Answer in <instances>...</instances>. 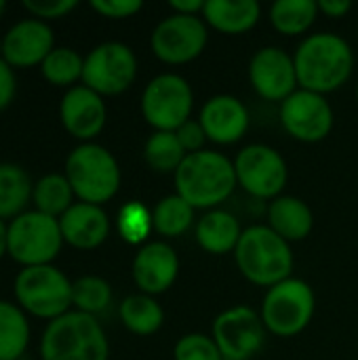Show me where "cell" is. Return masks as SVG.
<instances>
[{"instance_id": "1", "label": "cell", "mask_w": 358, "mask_h": 360, "mask_svg": "<svg viewBox=\"0 0 358 360\" xmlns=\"http://www.w3.org/2000/svg\"><path fill=\"white\" fill-rule=\"evenodd\" d=\"M300 89L325 95L342 89L354 70V51L340 34L319 32L306 36L293 53Z\"/></svg>"}, {"instance_id": "2", "label": "cell", "mask_w": 358, "mask_h": 360, "mask_svg": "<svg viewBox=\"0 0 358 360\" xmlns=\"http://www.w3.org/2000/svg\"><path fill=\"white\" fill-rule=\"evenodd\" d=\"M175 194H179L194 209L213 211L236 190L234 162L215 150L188 154L173 175Z\"/></svg>"}, {"instance_id": "3", "label": "cell", "mask_w": 358, "mask_h": 360, "mask_svg": "<svg viewBox=\"0 0 358 360\" xmlns=\"http://www.w3.org/2000/svg\"><path fill=\"white\" fill-rule=\"evenodd\" d=\"M234 262L249 283L266 289L291 278L295 264L291 245L268 224L243 230L234 251Z\"/></svg>"}, {"instance_id": "4", "label": "cell", "mask_w": 358, "mask_h": 360, "mask_svg": "<svg viewBox=\"0 0 358 360\" xmlns=\"http://www.w3.org/2000/svg\"><path fill=\"white\" fill-rule=\"evenodd\" d=\"M40 356L42 360H108L110 344L95 316L74 310L46 325Z\"/></svg>"}, {"instance_id": "5", "label": "cell", "mask_w": 358, "mask_h": 360, "mask_svg": "<svg viewBox=\"0 0 358 360\" xmlns=\"http://www.w3.org/2000/svg\"><path fill=\"white\" fill-rule=\"evenodd\" d=\"M80 202L97 205L112 200L120 190V167L114 154L99 143H80L65 160L63 173Z\"/></svg>"}, {"instance_id": "6", "label": "cell", "mask_w": 358, "mask_h": 360, "mask_svg": "<svg viewBox=\"0 0 358 360\" xmlns=\"http://www.w3.org/2000/svg\"><path fill=\"white\" fill-rule=\"evenodd\" d=\"M317 310V295L302 278H287L270 287L264 295L260 316L268 333L276 338H295L312 323Z\"/></svg>"}, {"instance_id": "7", "label": "cell", "mask_w": 358, "mask_h": 360, "mask_svg": "<svg viewBox=\"0 0 358 360\" xmlns=\"http://www.w3.org/2000/svg\"><path fill=\"white\" fill-rule=\"evenodd\" d=\"M15 297L21 310L51 323L70 312L72 283L51 264L23 268L15 278Z\"/></svg>"}, {"instance_id": "8", "label": "cell", "mask_w": 358, "mask_h": 360, "mask_svg": "<svg viewBox=\"0 0 358 360\" xmlns=\"http://www.w3.org/2000/svg\"><path fill=\"white\" fill-rule=\"evenodd\" d=\"M61 245L59 219L40 211H25L8 224V255L23 268L49 266Z\"/></svg>"}, {"instance_id": "9", "label": "cell", "mask_w": 358, "mask_h": 360, "mask_svg": "<svg viewBox=\"0 0 358 360\" xmlns=\"http://www.w3.org/2000/svg\"><path fill=\"white\" fill-rule=\"evenodd\" d=\"M194 91L179 74L154 76L141 93V116L154 131H177L192 118Z\"/></svg>"}, {"instance_id": "10", "label": "cell", "mask_w": 358, "mask_h": 360, "mask_svg": "<svg viewBox=\"0 0 358 360\" xmlns=\"http://www.w3.org/2000/svg\"><path fill=\"white\" fill-rule=\"evenodd\" d=\"M234 162L238 186L260 200H274L283 194L289 181V167L285 156L266 143L245 146Z\"/></svg>"}, {"instance_id": "11", "label": "cell", "mask_w": 358, "mask_h": 360, "mask_svg": "<svg viewBox=\"0 0 358 360\" xmlns=\"http://www.w3.org/2000/svg\"><path fill=\"white\" fill-rule=\"evenodd\" d=\"M137 78V55L124 42H101L84 57L82 84L101 97L120 95Z\"/></svg>"}, {"instance_id": "12", "label": "cell", "mask_w": 358, "mask_h": 360, "mask_svg": "<svg viewBox=\"0 0 358 360\" xmlns=\"http://www.w3.org/2000/svg\"><path fill=\"white\" fill-rule=\"evenodd\" d=\"M209 42V25L196 15L171 13L150 36V46L156 59L169 65H184L200 57Z\"/></svg>"}, {"instance_id": "13", "label": "cell", "mask_w": 358, "mask_h": 360, "mask_svg": "<svg viewBox=\"0 0 358 360\" xmlns=\"http://www.w3.org/2000/svg\"><path fill=\"white\" fill-rule=\"evenodd\" d=\"M268 329L257 310L232 306L215 316L211 338L224 360H253L266 344Z\"/></svg>"}, {"instance_id": "14", "label": "cell", "mask_w": 358, "mask_h": 360, "mask_svg": "<svg viewBox=\"0 0 358 360\" xmlns=\"http://www.w3.org/2000/svg\"><path fill=\"white\" fill-rule=\"evenodd\" d=\"M283 129L302 143H319L333 131V108L325 95L298 89L279 108Z\"/></svg>"}, {"instance_id": "15", "label": "cell", "mask_w": 358, "mask_h": 360, "mask_svg": "<svg viewBox=\"0 0 358 360\" xmlns=\"http://www.w3.org/2000/svg\"><path fill=\"white\" fill-rule=\"evenodd\" d=\"M249 82L262 99L283 103L300 89L293 55L281 46H262L249 61Z\"/></svg>"}, {"instance_id": "16", "label": "cell", "mask_w": 358, "mask_h": 360, "mask_svg": "<svg viewBox=\"0 0 358 360\" xmlns=\"http://www.w3.org/2000/svg\"><path fill=\"white\" fill-rule=\"evenodd\" d=\"M133 281L146 295H160L169 291L179 276L177 251L165 240H150L133 257Z\"/></svg>"}, {"instance_id": "17", "label": "cell", "mask_w": 358, "mask_h": 360, "mask_svg": "<svg viewBox=\"0 0 358 360\" xmlns=\"http://www.w3.org/2000/svg\"><path fill=\"white\" fill-rule=\"evenodd\" d=\"M59 116H61L65 131L72 137L84 143H91V139H95L103 131L108 110H106L101 95L80 84V86L68 89L59 105Z\"/></svg>"}, {"instance_id": "18", "label": "cell", "mask_w": 358, "mask_h": 360, "mask_svg": "<svg viewBox=\"0 0 358 360\" xmlns=\"http://www.w3.org/2000/svg\"><path fill=\"white\" fill-rule=\"evenodd\" d=\"M207 139L219 146H232L241 141L251 124L247 105L234 95H213L205 101L198 116Z\"/></svg>"}, {"instance_id": "19", "label": "cell", "mask_w": 358, "mask_h": 360, "mask_svg": "<svg viewBox=\"0 0 358 360\" xmlns=\"http://www.w3.org/2000/svg\"><path fill=\"white\" fill-rule=\"evenodd\" d=\"M53 30L40 19H23L15 23L2 38V59L11 68L42 65L53 46Z\"/></svg>"}, {"instance_id": "20", "label": "cell", "mask_w": 358, "mask_h": 360, "mask_svg": "<svg viewBox=\"0 0 358 360\" xmlns=\"http://www.w3.org/2000/svg\"><path fill=\"white\" fill-rule=\"evenodd\" d=\"M61 236L63 243L72 245L74 249L91 251L106 243L110 234V219L108 213L89 202H74L61 217Z\"/></svg>"}, {"instance_id": "21", "label": "cell", "mask_w": 358, "mask_h": 360, "mask_svg": "<svg viewBox=\"0 0 358 360\" xmlns=\"http://www.w3.org/2000/svg\"><path fill=\"white\" fill-rule=\"evenodd\" d=\"M268 226L289 245L300 243L310 236L314 228V213L306 200L281 194L268 205Z\"/></svg>"}, {"instance_id": "22", "label": "cell", "mask_w": 358, "mask_h": 360, "mask_svg": "<svg viewBox=\"0 0 358 360\" xmlns=\"http://www.w3.org/2000/svg\"><path fill=\"white\" fill-rule=\"evenodd\" d=\"M262 6L255 0H207L203 19L209 27L226 34L241 36L257 25Z\"/></svg>"}, {"instance_id": "23", "label": "cell", "mask_w": 358, "mask_h": 360, "mask_svg": "<svg viewBox=\"0 0 358 360\" xmlns=\"http://www.w3.org/2000/svg\"><path fill=\"white\" fill-rule=\"evenodd\" d=\"M241 236H243L241 221L224 209L207 211L196 224V243L200 245L203 251L211 255L234 253Z\"/></svg>"}, {"instance_id": "24", "label": "cell", "mask_w": 358, "mask_h": 360, "mask_svg": "<svg viewBox=\"0 0 358 360\" xmlns=\"http://www.w3.org/2000/svg\"><path fill=\"white\" fill-rule=\"evenodd\" d=\"M120 321L133 335L148 338L160 331L165 323V310L156 302V297L146 293H135L122 300L120 304Z\"/></svg>"}, {"instance_id": "25", "label": "cell", "mask_w": 358, "mask_h": 360, "mask_svg": "<svg viewBox=\"0 0 358 360\" xmlns=\"http://www.w3.org/2000/svg\"><path fill=\"white\" fill-rule=\"evenodd\" d=\"M34 184L27 171L15 162H0V219H15L25 213Z\"/></svg>"}, {"instance_id": "26", "label": "cell", "mask_w": 358, "mask_h": 360, "mask_svg": "<svg viewBox=\"0 0 358 360\" xmlns=\"http://www.w3.org/2000/svg\"><path fill=\"white\" fill-rule=\"evenodd\" d=\"M272 27L283 36L306 34L319 17L317 0H276L268 11Z\"/></svg>"}, {"instance_id": "27", "label": "cell", "mask_w": 358, "mask_h": 360, "mask_svg": "<svg viewBox=\"0 0 358 360\" xmlns=\"http://www.w3.org/2000/svg\"><path fill=\"white\" fill-rule=\"evenodd\" d=\"M194 207L188 205L179 194H169L152 209L154 232L162 238H179L194 224Z\"/></svg>"}, {"instance_id": "28", "label": "cell", "mask_w": 358, "mask_h": 360, "mask_svg": "<svg viewBox=\"0 0 358 360\" xmlns=\"http://www.w3.org/2000/svg\"><path fill=\"white\" fill-rule=\"evenodd\" d=\"M30 342V325L21 308L0 300V360H19Z\"/></svg>"}, {"instance_id": "29", "label": "cell", "mask_w": 358, "mask_h": 360, "mask_svg": "<svg viewBox=\"0 0 358 360\" xmlns=\"http://www.w3.org/2000/svg\"><path fill=\"white\" fill-rule=\"evenodd\" d=\"M74 190L68 181L65 175L59 173H51L40 177L34 184V192H32V200L36 205V211L59 219L72 205H74Z\"/></svg>"}, {"instance_id": "30", "label": "cell", "mask_w": 358, "mask_h": 360, "mask_svg": "<svg viewBox=\"0 0 358 360\" xmlns=\"http://www.w3.org/2000/svg\"><path fill=\"white\" fill-rule=\"evenodd\" d=\"M186 156L188 154L173 131H154L143 146V158L148 167L162 175H175Z\"/></svg>"}, {"instance_id": "31", "label": "cell", "mask_w": 358, "mask_h": 360, "mask_svg": "<svg viewBox=\"0 0 358 360\" xmlns=\"http://www.w3.org/2000/svg\"><path fill=\"white\" fill-rule=\"evenodd\" d=\"M82 70H84V57H80L78 51L70 46H55L40 65L42 76L53 86H70V89L76 80H82Z\"/></svg>"}, {"instance_id": "32", "label": "cell", "mask_w": 358, "mask_h": 360, "mask_svg": "<svg viewBox=\"0 0 358 360\" xmlns=\"http://www.w3.org/2000/svg\"><path fill=\"white\" fill-rule=\"evenodd\" d=\"M112 304V287L101 276H80L72 283V306L84 314H99Z\"/></svg>"}, {"instance_id": "33", "label": "cell", "mask_w": 358, "mask_h": 360, "mask_svg": "<svg viewBox=\"0 0 358 360\" xmlns=\"http://www.w3.org/2000/svg\"><path fill=\"white\" fill-rule=\"evenodd\" d=\"M116 228L118 234L124 243L129 245H139L143 247L146 243H150V234L154 230L152 224V211L139 202V200H131L127 202L120 211H118V219H116Z\"/></svg>"}, {"instance_id": "34", "label": "cell", "mask_w": 358, "mask_h": 360, "mask_svg": "<svg viewBox=\"0 0 358 360\" xmlns=\"http://www.w3.org/2000/svg\"><path fill=\"white\" fill-rule=\"evenodd\" d=\"M173 360H224V356L211 335L186 333L175 342Z\"/></svg>"}, {"instance_id": "35", "label": "cell", "mask_w": 358, "mask_h": 360, "mask_svg": "<svg viewBox=\"0 0 358 360\" xmlns=\"http://www.w3.org/2000/svg\"><path fill=\"white\" fill-rule=\"evenodd\" d=\"M78 6L76 0H23V8L34 15V19H59Z\"/></svg>"}, {"instance_id": "36", "label": "cell", "mask_w": 358, "mask_h": 360, "mask_svg": "<svg viewBox=\"0 0 358 360\" xmlns=\"http://www.w3.org/2000/svg\"><path fill=\"white\" fill-rule=\"evenodd\" d=\"M91 8L106 19H127L137 15L143 4L139 0H91Z\"/></svg>"}, {"instance_id": "37", "label": "cell", "mask_w": 358, "mask_h": 360, "mask_svg": "<svg viewBox=\"0 0 358 360\" xmlns=\"http://www.w3.org/2000/svg\"><path fill=\"white\" fill-rule=\"evenodd\" d=\"M181 148L186 150V154H194V152H203L205 150V143L209 141L207 139V133L200 124V120H188L184 122L177 131H175Z\"/></svg>"}, {"instance_id": "38", "label": "cell", "mask_w": 358, "mask_h": 360, "mask_svg": "<svg viewBox=\"0 0 358 360\" xmlns=\"http://www.w3.org/2000/svg\"><path fill=\"white\" fill-rule=\"evenodd\" d=\"M13 97H15V74L13 68L4 59H0V112L11 105Z\"/></svg>"}, {"instance_id": "39", "label": "cell", "mask_w": 358, "mask_h": 360, "mask_svg": "<svg viewBox=\"0 0 358 360\" xmlns=\"http://www.w3.org/2000/svg\"><path fill=\"white\" fill-rule=\"evenodd\" d=\"M352 11L350 0H321L319 2V13H323L329 19H342Z\"/></svg>"}, {"instance_id": "40", "label": "cell", "mask_w": 358, "mask_h": 360, "mask_svg": "<svg viewBox=\"0 0 358 360\" xmlns=\"http://www.w3.org/2000/svg\"><path fill=\"white\" fill-rule=\"evenodd\" d=\"M205 2L207 0H171L169 2V8H171V13H177V15H196V17H203Z\"/></svg>"}, {"instance_id": "41", "label": "cell", "mask_w": 358, "mask_h": 360, "mask_svg": "<svg viewBox=\"0 0 358 360\" xmlns=\"http://www.w3.org/2000/svg\"><path fill=\"white\" fill-rule=\"evenodd\" d=\"M8 253V226L0 219V259Z\"/></svg>"}, {"instance_id": "42", "label": "cell", "mask_w": 358, "mask_h": 360, "mask_svg": "<svg viewBox=\"0 0 358 360\" xmlns=\"http://www.w3.org/2000/svg\"><path fill=\"white\" fill-rule=\"evenodd\" d=\"M4 8H6V4H4V2L0 0V17H2V13H4Z\"/></svg>"}, {"instance_id": "43", "label": "cell", "mask_w": 358, "mask_h": 360, "mask_svg": "<svg viewBox=\"0 0 358 360\" xmlns=\"http://www.w3.org/2000/svg\"><path fill=\"white\" fill-rule=\"evenodd\" d=\"M0 59H2V38H0Z\"/></svg>"}, {"instance_id": "44", "label": "cell", "mask_w": 358, "mask_h": 360, "mask_svg": "<svg viewBox=\"0 0 358 360\" xmlns=\"http://www.w3.org/2000/svg\"><path fill=\"white\" fill-rule=\"evenodd\" d=\"M357 101H358V84H357Z\"/></svg>"}]
</instances>
